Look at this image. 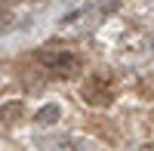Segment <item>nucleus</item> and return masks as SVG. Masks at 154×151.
<instances>
[{
  "instance_id": "1",
  "label": "nucleus",
  "mask_w": 154,
  "mask_h": 151,
  "mask_svg": "<svg viewBox=\"0 0 154 151\" xmlns=\"http://www.w3.org/2000/svg\"><path fill=\"white\" fill-rule=\"evenodd\" d=\"M40 65L56 74V77H71V74L80 71V59L74 53H65V49H53V53H43L40 56Z\"/></svg>"
},
{
  "instance_id": "2",
  "label": "nucleus",
  "mask_w": 154,
  "mask_h": 151,
  "mask_svg": "<svg viewBox=\"0 0 154 151\" xmlns=\"http://www.w3.org/2000/svg\"><path fill=\"white\" fill-rule=\"evenodd\" d=\"M83 99L89 105H108L114 99V86L108 77H102V74H93L86 83H83Z\"/></svg>"
}]
</instances>
